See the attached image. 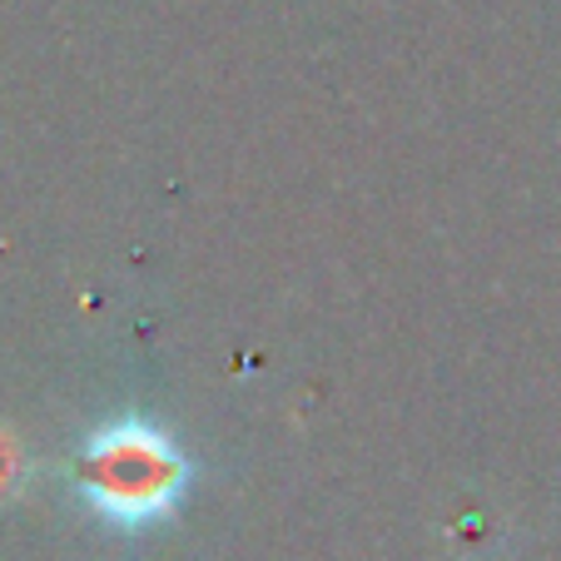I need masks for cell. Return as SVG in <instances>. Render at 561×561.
Listing matches in <instances>:
<instances>
[{
	"instance_id": "cell-1",
	"label": "cell",
	"mask_w": 561,
	"mask_h": 561,
	"mask_svg": "<svg viewBox=\"0 0 561 561\" xmlns=\"http://www.w3.org/2000/svg\"><path fill=\"white\" fill-rule=\"evenodd\" d=\"M70 482L100 522L139 531L170 522L184 507L194 467L164 427L145 417H115L90 433V443L70 467Z\"/></svg>"
},
{
	"instance_id": "cell-2",
	"label": "cell",
	"mask_w": 561,
	"mask_h": 561,
	"mask_svg": "<svg viewBox=\"0 0 561 561\" xmlns=\"http://www.w3.org/2000/svg\"><path fill=\"white\" fill-rule=\"evenodd\" d=\"M25 467H21V447L11 443V437H0V497H11L15 488L25 482Z\"/></svg>"
}]
</instances>
